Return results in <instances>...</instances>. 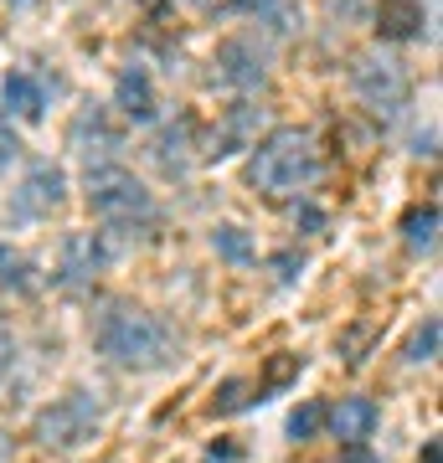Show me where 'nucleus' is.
<instances>
[{
	"instance_id": "ddd939ff",
	"label": "nucleus",
	"mask_w": 443,
	"mask_h": 463,
	"mask_svg": "<svg viewBox=\"0 0 443 463\" xmlns=\"http://www.w3.org/2000/svg\"><path fill=\"white\" fill-rule=\"evenodd\" d=\"M377 32L387 36V42L423 36V5H418V0H381L377 5Z\"/></svg>"
},
{
	"instance_id": "9d476101",
	"label": "nucleus",
	"mask_w": 443,
	"mask_h": 463,
	"mask_svg": "<svg viewBox=\"0 0 443 463\" xmlns=\"http://www.w3.org/2000/svg\"><path fill=\"white\" fill-rule=\"evenodd\" d=\"M325 422H330V432H335L345 448H361L366 438L377 432L381 412H377V402H371V397H341V407L325 412Z\"/></svg>"
},
{
	"instance_id": "4be33fe9",
	"label": "nucleus",
	"mask_w": 443,
	"mask_h": 463,
	"mask_svg": "<svg viewBox=\"0 0 443 463\" xmlns=\"http://www.w3.org/2000/svg\"><path fill=\"white\" fill-rule=\"evenodd\" d=\"M0 463H11V438L0 432Z\"/></svg>"
},
{
	"instance_id": "f3484780",
	"label": "nucleus",
	"mask_w": 443,
	"mask_h": 463,
	"mask_svg": "<svg viewBox=\"0 0 443 463\" xmlns=\"http://www.w3.org/2000/svg\"><path fill=\"white\" fill-rule=\"evenodd\" d=\"M212 248L222 252L227 263H237V268H247L253 258H258V252H253V242H247L237 227H217V232H212Z\"/></svg>"
},
{
	"instance_id": "f03ea898",
	"label": "nucleus",
	"mask_w": 443,
	"mask_h": 463,
	"mask_svg": "<svg viewBox=\"0 0 443 463\" xmlns=\"http://www.w3.org/2000/svg\"><path fill=\"white\" fill-rule=\"evenodd\" d=\"M314 175H320V149H314L310 129H274L268 139L253 145L247 181L263 196H299L304 185H314Z\"/></svg>"
},
{
	"instance_id": "4468645a",
	"label": "nucleus",
	"mask_w": 443,
	"mask_h": 463,
	"mask_svg": "<svg viewBox=\"0 0 443 463\" xmlns=\"http://www.w3.org/2000/svg\"><path fill=\"white\" fill-rule=\"evenodd\" d=\"M402 232H408L412 252H433V242H438V206H412Z\"/></svg>"
},
{
	"instance_id": "1a4fd4ad",
	"label": "nucleus",
	"mask_w": 443,
	"mask_h": 463,
	"mask_svg": "<svg viewBox=\"0 0 443 463\" xmlns=\"http://www.w3.org/2000/svg\"><path fill=\"white\" fill-rule=\"evenodd\" d=\"M217 78L232 88H263V52L247 36H232L217 47Z\"/></svg>"
},
{
	"instance_id": "423d86ee",
	"label": "nucleus",
	"mask_w": 443,
	"mask_h": 463,
	"mask_svg": "<svg viewBox=\"0 0 443 463\" xmlns=\"http://www.w3.org/2000/svg\"><path fill=\"white\" fill-rule=\"evenodd\" d=\"M109 258H114L109 232H72L63 242V258H57V283L82 288V283H93L103 268H109Z\"/></svg>"
},
{
	"instance_id": "412c9836",
	"label": "nucleus",
	"mask_w": 443,
	"mask_h": 463,
	"mask_svg": "<svg viewBox=\"0 0 443 463\" xmlns=\"http://www.w3.org/2000/svg\"><path fill=\"white\" fill-rule=\"evenodd\" d=\"M21 160V139H16V129H11V118H5V109H0V175Z\"/></svg>"
},
{
	"instance_id": "2eb2a0df",
	"label": "nucleus",
	"mask_w": 443,
	"mask_h": 463,
	"mask_svg": "<svg viewBox=\"0 0 443 463\" xmlns=\"http://www.w3.org/2000/svg\"><path fill=\"white\" fill-rule=\"evenodd\" d=\"M0 288H11V294H32L36 288L32 263H26L16 248H0Z\"/></svg>"
},
{
	"instance_id": "20e7f679",
	"label": "nucleus",
	"mask_w": 443,
	"mask_h": 463,
	"mask_svg": "<svg viewBox=\"0 0 443 463\" xmlns=\"http://www.w3.org/2000/svg\"><path fill=\"white\" fill-rule=\"evenodd\" d=\"M351 88H356V99L371 109L377 118H402V109H408L412 99V83H408V67L397 62V57H387V52H366V57H356V67H351Z\"/></svg>"
},
{
	"instance_id": "f8f14e48",
	"label": "nucleus",
	"mask_w": 443,
	"mask_h": 463,
	"mask_svg": "<svg viewBox=\"0 0 443 463\" xmlns=\"http://www.w3.org/2000/svg\"><path fill=\"white\" fill-rule=\"evenodd\" d=\"M114 99H119V114L134 118V124H149V118H155V109H160V99H155V83H149L145 67H124V72H119Z\"/></svg>"
},
{
	"instance_id": "b1692460",
	"label": "nucleus",
	"mask_w": 443,
	"mask_h": 463,
	"mask_svg": "<svg viewBox=\"0 0 443 463\" xmlns=\"http://www.w3.org/2000/svg\"><path fill=\"white\" fill-rule=\"evenodd\" d=\"M16 5H32V0H16Z\"/></svg>"
},
{
	"instance_id": "6ab92c4d",
	"label": "nucleus",
	"mask_w": 443,
	"mask_h": 463,
	"mask_svg": "<svg viewBox=\"0 0 443 463\" xmlns=\"http://www.w3.org/2000/svg\"><path fill=\"white\" fill-rule=\"evenodd\" d=\"M433 355H438V319H423V330L408 340V361L412 365H428Z\"/></svg>"
},
{
	"instance_id": "f257e3e1",
	"label": "nucleus",
	"mask_w": 443,
	"mask_h": 463,
	"mask_svg": "<svg viewBox=\"0 0 443 463\" xmlns=\"http://www.w3.org/2000/svg\"><path fill=\"white\" fill-rule=\"evenodd\" d=\"M93 350L103 361H114L119 371H165L181 355V340L160 315L114 298L93 315Z\"/></svg>"
},
{
	"instance_id": "aec40b11",
	"label": "nucleus",
	"mask_w": 443,
	"mask_h": 463,
	"mask_svg": "<svg viewBox=\"0 0 443 463\" xmlns=\"http://www.w3.org/2000/svg\"><path fill=\"white\" fill-rule=\"evenodd\" d=\"M16 365H21V340H16V330L0 319V381H11Z\"/></svg>"
},
{
	"instance_id": "6e6552de",
	"label": "nucleus",
	"mask_w": 443,
	"mask_h": 463,
	"mask_svg": "<svg viewBox=\"0 0 443 463\" xmlns=\"http://www.w3.org/2000/svg\"><path fill=\"white\" fill-rule=\"evenodd\" d=\"M72 149L82 155V165H114L119 155V129L109 124V114L103 109H82L78 124H72Z\"/></svg>"
},
{
	"instance_id": "dca6fc26",
	"label": "nucleus",
	"mask_w": 443,
	"mask_h": 463,
	"mask_svg": "<svg viewBox=\"0 0 443 463\" xmlns=\"http://www.w3.org/2000/svg\"><path fill=\"white\" fill-rule=\"evenodd\" d=\"M247 118H253V109H232L227 129L217 134V139H212V149H207L212 160H227L232 149H243V139H247Z\"/></svg>"
},
{
	"instance_id": "39448f33",
	"label": "nucleus",
	"mask_w": 443,
	"mask_h": 463,
	"mask_svg": "<svg viewBox=\"0 0 443 463\" xmlns=\"http://www.w3.org/2000/svg\"><path fill=\"white\" fill-rule=\"evenodd\" d=\"M103 428V407L93 392H67L36 412V443L42 448H82Z\"/></svg>"
},
{
	"instance_id": "7ed1b4c3",
	"label": "nucleus",
	"mask_w": 443,
	"mask_h": 463,
	"mask_svg": "<svg viewBox=\"0 0 443 463\" xmlns=\"http://www.w3.org/2000/svg\"><path fill=\"white\" fill-rule=\"evenodd\" d=\"M88 206L109 232H149L160 222V206L145 191V181L134 170H124L119 160L88 170Z\"/></svg>"
},
{
	"instance_id": "0eeeda50",
	"label": "nucleus",
	"mask_w": 443,
	"mask_h": 463,
	"mask_svg": "<svg viewBox=\"0 0 443 463\" xmlns=\"http://www.w3.org/2000/svg\"><path fill=\"white\" fill-rule=\"evenodd\" d=\"M67 201V175L57 165H32L26 170V181H21V191L11 196V212H16V222H42V216L63 212Z\"/></svg>"
},
{
	"instance_id": "5701e85b",
	"label": "nucleus",
	"mask_w": 443,
	"mask_h": 463,
	"mask_svg": "<svg viewBox=\"0 0 443 463\" xmlns=\"http://www.w3.org/2000/svg\"><path fill=\"white\" fill-rule=\"evenodd\" d=\"M345 463H371V453H361V448H351V458Z\"/></svg>"
},
{
	"instance_id": "9b49d317",
	"label": "nucleus",
	"mask_w": 443,
	"mask_h": 463,
	"mask_svg": "<svg viewBox=\"0 0 443 463\" xmlns=\"http://www.w3.org/2000/svg\"><path fill=\"white\" fill-rule=\"evenodd\" d=\"M0 103H5V118H36L47 114V83L32 78V72H5V83H0Z\"/></svg>"
},
{
	"instance_id": "a211bd4d",
	"label": "nucleus",
	"mask_w": 443,
	"mask_h": 463,
	"mask_svg": "<svg viewBox=\"0 0 443 463\" xmlns=\"http://www.w3.org/2000/svg\"><path fill=\"white\" fill-rule=\"evenodd\" d=\"M320 428H325V407H320V402L294 407V417H289V438H294V443H310Z\"/></svg>"
}]
</instances>
